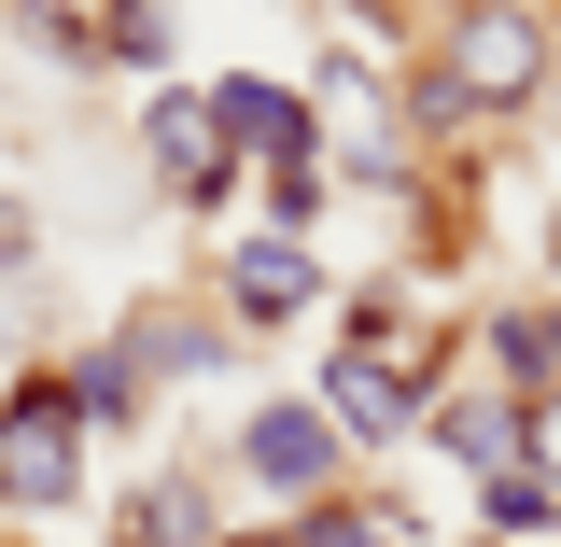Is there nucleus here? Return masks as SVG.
I'll list each match as a JSON object with an SVG mask.
<instances>
[{
  "label": "nucleus",
  "mask_w": 561,
  "mask_h": 547,
  "mask_svg": "<svg viewBox=\"0 0 561 547\" xmlns=\"http://www.w3.org/2000/svg\"><path fill=\"white\" fill-rule=\"evenodd\" d=\"M295 547H408V505H393V491H323V505L295 520Z\"/></svg>",
  "instance_id": "13"
},
{
  "label": "nucleus",
  "mask_w": 561,
  "mask_h": 547,
  "mask_svg": "<svg viewBox=\"0 0 561 547\" xmlns=\"http://www.w3.org/2000/svg\"><path fill=\"white\" fill-rule=\"evenodd\" d=\"M84 464H99V435L70 408L57 351L0 365V520H70V505H84Z\"/></svg>",
  "instance_id": "2"
},
{
  "label": "nucleus",
  "mask_w": 561,
  "mask_h": 547,
  "mask_svg": "<svg viewBox=\"0 0 561 547\" xmlns=\"http://www.w3.org/2000/svg\"><path fill=\"white\" fill-rule=\"evenodd\" d=\"M548 253H561V225H548Z\"/></svg>",
  "instance_id": "20"
},
{
  "label": "nucleus",
  "mask_w": 561,
  "mask_h": 547,
  "mask_svg": "<svg viewBox=\"0 0 561 547\" xmlns=\"http://www.w3.org/2000/svg\"><path fill=\"white\" fill-rule=\"evenodd\" d=\"M478 379H505V394H548V379H561V295L491 309V323H478Z\"/></svg>",
  "instance_id": "11"
},
{
  "label": "nucleus",
  "mask_w": 561,
  "mask_h": 547,
  "mask_svg": "<svg viewBox=\"0 0 561 547\" xmlns=\"http://www.w3.org/2000/svg\"><path fill=\"white\" fill-rule=\"evenodd\" d=\"M140 169L169 183V210H225L239 197V155L210 127V84H154V99H140Z\"/></svg>",
  "instance_id": "6"
},
{
  "label": "nucleus",
  "mask_w": 561,
  "mask_h": 547,
  "mask_svg": "<svg viewBox=\"0 0 561 547\" xmlns=\"http://www.w3.org/2000/svg\"><path fill=\"white\" fill-rule=\"evenodd\" d=\"M169 43H183V14H169V0H99V70L169 84Z\"/></svg>",
  "instance_id": "12"
},
{
  "label": "nucleus",
  "mask_w": 561,
  "mask_h": 547,
  "mask_svg": "<svg viewBox=\"0 0 561 547\" xmlns=\"http://www.w3.org/2000/svg\"><path fill=\"white\" fill-rule=\"evenodd\" d=\"M210 547H295V520H253V534H210Z\"/></svg>",
  "instance_id": "19"
},
{
  "label": "nucleus",
  "mask_w": 561,
  "mask_h": 547,
  "mask_svg": "<svg viewBox=\"0 0 561 547\" xmlns=\"http://www.w3.org/2000/svg\"><path fill=\"white\" fill-rule=\"evenodd\" d=\"M323 295H337V281H323V253H309V239H267V225H253V239H225V267H210V309H225L239 338L309 323Z\"/></svg>",
  "instance_id": "5"
},
{
  "label": "nucleus",
  "mask_w": 561,
  "mask_h": 547,
  "mask_svg": "<svg viewBox=\"0 0 561 547\" xmlns=\"http://www.w3.org/2000/svg\"><path fill=\"white\" fill-rule=\"evenodd\" d=\"M0 295H43V210L0 183Z\"/></svg>",
  "instance_id": "16"
},
{
  "label": "nucleus",
  "mask_w": 561,
  "mask_h": 547,
  "mask_svg": "<svg viewBox=\"0 0 561 547\" xmlns=\"http://www.w3.org/2000/svg\"><path fill=\"white\" fill-rule=\"evenodd\" d=\"M253 197H267V239H309L323 197H337V169H253Z\"/></svg>",
  "instance_id": "15"
},
{
  "label": "nucleus",
  "mask_w": 561,
  "mask_h": 547,
  "mask_svg": "<svg viewBox=\"0 0 561 547\" xmlns=\"http://www.w3.org/2000/svg\"><path fill=\"white\" fill-rule=\"evenodd\" d=\"M113 338H127V365L154 379V394H183V379H225V365L253 351L239 323H225V309H197V295H140Z\"/></svg>",
  "instance_id": "8"
},
{
  "label": "nucleus",
  "mask_w": 561,
  "mask_h": 547,
  "mask_svg": "<svg viewBox=\"0 0 561 547\" xmlns=\"http://www.w3.org/2000/svg\"><path fill=\"white\" fill-rule=\"evenodd\" d=\"M28 323H43V295H0V351H28Z\"/></svg>",
  "instance_id": "18"
},
{
  "label": "nucleus",
  "mask_w": 561,
  "mask_h": 547,
  "mask_svg": "<svg viewBox=\"0 0 561 547\" xmlns=\"http://www.w3.org/2000/svg\"><path fill=\"white\" fill-rule=\"evenodd\" d=\"M478 534H491V547H534V534H561V491L505 464V478H478Z\"/></svg>",
  "instance_id": "14"
},
{
  "label": "nucleus",
  "mask_w": 561,
  "mask_h": 547,
  "mask_svg": "<svg viewBox=\"0 0 561 547\" xmlns=\"http://www.w3.org/2000/svg\"><path fill=\"white\" fill-rule=\"evenodd\" d=\"M421 449H449L463 478H505V464H519V394H505V379H463V394H435Z\"/></svg>",
  "instance_id": "9"
},
{
  "label": "nucleus",
  "mask_w": 561,
  "mask_h": 547,
  "mask_svg": "<svg viewBox=\"0 0 561 547\" xmlns=\"http://www.w3.org/2000/svg\"><path fill=\"white\" fill-rule=\"evenodd\" d=\"M210 127L239 169H323V113L309 84H267V70H210Z\"/></svg>",
  "instance_id": "7"
},
{
  "label": "nucleus",
  "mask_w": 561,
  "mask_h": 547,
  "mask_svg": "<svg viewBox=\"0 0 561 547\" xmlns=\"http://www.w3.org/2000/svg\"><path fill=\"white\" fill-rule=\"evenodd\" d=\"M435 394H449V351H408V365H379V351H323V394H309V408L337 421L351 464H393L421 421H435Z\"/></svg>",
  "instance_id": "3"
},
{
  "label": "nucleus",
  "mask_w": 561,
  "mask_h": 547,
  "mask_svg": "<svg viewBox=\"0 0 561 547\" xmlns=\"http://www.w3.org/2000/svg\"><path fill=\"white\" fill-rule=\"evenodd\" d=\"M519 478L561 491V379H548V394H519Z\"/></svg>",
  "instance_id": "17"
},
{
  "label": "nucleus",
  "mask_w": 561,
  "mask_h": 547,
  "mask_svg": "<svg viewBox=\"0 0 561 547\" xmlns=\"http://www.w3.org/2000/svg\"><path fill=\"white\" fill-rule=\"evenodd\" d=\"M548 84V14L534 0H449L435 70H421V127H505Z\"/></svg>",
  "instance_id": "1"
},
{
  "label": "nucleus",
  "mask_w": 561,
  "mask_h": 547,
  "mask_svg": "<svg viewBox=\"0 0 561 547\" xmlns=\"http://www.w3.org/2000/svg\"><path fill=\"white\" fill-rule=\"evenodd\" d=\"M239 478L267 491L280 520H309L323 491H351V449H337V421L309 408V394H267V408L239 421Z\"/></svg>",
  "instance_id": "4"
},
{
  "label": "nucleus",
  "mask_w": 561,
  "mask_h": 547,
  "mask_svg": "<svg viewBox=\"0 0 561 547\" xmlns=\"http://www.w3.org/2000/svg\"><path fill=\"white\" fill-rule=\"evenodd\" d=\"M57 379H70V408H84V435H99V449L154 421V379L127 365V338H84V351H57Z\"/></svg>",
  "instance_id": "10"
}]
</instances>
